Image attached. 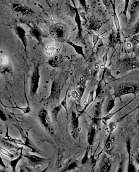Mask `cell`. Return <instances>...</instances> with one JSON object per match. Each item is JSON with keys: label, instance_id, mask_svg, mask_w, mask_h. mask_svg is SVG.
<instances>
[{"label": "cell", "instance_id": "cell-6", "mask_svg": "<svg viewBox=\"0 0 139 172\" xmlns=\"http://www.w3.org/2000/svg\"><path fill=\"white\" fill-rule=\"evenodd\" d=\"M5 137H6V138H4V139H5V140L8 141L10 142L16 144L26 146L25 142H23V141H22L21 139H15V138H12L10 136H9L8 134V127H7V132H6V134H5Z\"/></svg>", "mask_w": 139, "mask_h": 172}, {"label": "cell", "instance_id": "cell-25", "mask_svg": "<svg viewBox=\"0 0 139 172\" xmlns=\"http://www.w3.org/2000/svg\"><path fill=\"white\" fill-rule=\"evenodd\" d=\"M127 46L129 47H130L131 46V43H128V44H127Z\"/></svg>", "mask_w": 139, "mask_h": 172}, {"label": "cell", "instance_id": "cell-12", "mask_svg": "<svg viewBox=\"0 0 139 172\" xmlns=\"http://www.w3.org/2000/svg\"><path fill=\"white\" fill-rule=\"evenodd\" d=\"M2 144H3V147L6 149H11L16 148L14 145L11 144L9 142H7L5 141L1 140V141Z\"/></svg>", "mask_w": 139, "mask_h": 172}, {"label": "cell", "instance_id": "cell-20", "mask_svg": "<svg viewBox=\"0 0 139 172\" xmlns=\"http://www.w3.org/2000/svg\"><path fill=\"white\" fill-rule=\"evenodd\" d=\"M71 95H72V98L75 99H79L80 101L81 99L80 96L77 91L75 90L73 91L71 93Z\"/></svg>", "mask_w": 139, "mask_h": 172}, {"label": "cell", "instance_id": "cell-16", "mask_svg": "<svg viewBox=\"0 0 139 172\" xmlns=\"http://www.w3.org/2000/svg\"><path fill=\"white\" fill-rule=\"evenodd\" d=\"M9 61L8 56L4 55L1 56V64L2 66H5L7 64Z\"/></svg>", "mask_w": 139, "mask_h": 172}, {"label": "cell", "instance_id": "cell-23", "mask_svg": "<svg viewBox=\"0 0 139 172\" xmlns=\"http://www.w3.org/2000/svg\"><path fill=\"white\" fill-rule=\"evenodd\" d=\"M98 40V37L97 35H94V37H93V43H94V45H96L97 43Z\"/></svg>", "mask_w": 139, "mask_h": 172}, {"label": "cell", "instance_id": "cell-18", "mask_svg": "<svg viewBox=\"0 0 139 172\" xmlns=\"http://www.w3.org/2000/svg\"><path fill=\"white\" fill-rule=\"evenodd\" d=\"M115 106V101L114 100H111L109 101L106 106V112L109 113L112 110Z\"/></svg>", "mask_w": 139, "mask_h": 172}, {"label": "cell", "instance_id": "cell-27", "mask_svg": "<svg viewBox=\"0 0 139 172\" xmlns=\"http://www.w3.org/2000/svg\"><path fill=\"white\" fill-rule=\"evenodd\" d=\"M1 172H6L4 171H1Z\"/></svg>", "mask_w": 139, "mask_h": 172}, {"label": "cell", "instance_id": "cell-26", "mask_svg": "<svg viewBox=\"0 0 139 172\" xmlns=\"http://www.w3.org/2000/svg\"><path fill=\"white\" fill-rule=\"evenodd\" d=\"M138 123L139 124V114H138Z\"/></svg>", "mask_w": 139, "mask_h": 172}, {"label": "cell", "instance_id": "cell-7", "mask_svg": "<svg viewBox=\"0 0 139 172\" xmlns=\"http://www.w3.org/2000/svg\"><path fill=\"white\" fill-rule=\"evenodd\" d=\"M57 49L56 46L54 44H49L45 48V52L49 56H52L54 54Z\"/></svg>", "mask_w": 139, "mask_h": 172}, {"label": "cell", "instance_id": "cell-22", "mask_svg": "<svg viewBox=\"0 0 139 172\" xmlns=\"http://www.w3.org/2000/svg\"><path fill=\"white\" fill-rule=\"evenodd\" d=\"M102 60H103V66H104V68H105L106 65V62L107 61V54H106L105 55L103 56L102 58Z\"/></svg>", "mask_w": 139, "mask_h": 172}, {"label": "cell", "instance_id": "cell-17", "mask_svg": "<svg viewBox=\"0 0 139 172\" xmlns=\"http://www.w3.org/2000/svg\"><path fill=\"white\" fill-rule=\"evenodd\" d=\"M60 105H62V107L64 108L65 109L66 111L67 114L68 115V111H67V94H66L65 97H64V99L63 100H62L61 102V103Z\"/></svg>", "mask_w": 139, "mask_h": 172}, {"label": "cell", "instance_id": "cell-4", "mask_svg": "<svg viewBox=\"0 0 139 172\" xmlns=\"http://www.w3.org/2000/svg\"><path fill=\"white\" fill-rule=\"evenodd\" d=\"M80 115H77L74 111L72 112V124L73 129V137H75V134L79 126V118Z\"/></svg>", "mask_w": 139, "mask_h": 172}, {"label": "cell", "instance_id": "cell-13", "mask_svg": "<svg viewBox=\"0 0 139 172\" xmlns=\"http://www.w3.org/2000/svg\"><path fill=\"white\" fill-rule=\"evenodd\" d=\"M22 150H23V148H22V149H21V153H20V155L19 156V157L17 158V159H15L14 160L12 161V162H11V166L12 167L14 170H15V167H16V165H17L18 162H19V160H20V159L22 158Z\"/></svg>", "mask_w": 139, "mask_h": 172}, {"label": "cell", "instance_id": "cell-8", "mask_svg": "<svg viewBox=\"0 0 139 172\" xmlns=\"http://www.w3.org/2000/svg\"><path fill=\"white\" fill-rule=\"evenodd\" d=\"M14 102L15 103V104L16 105V107H8V106H5V105L2 104L3 106H4L6 108H13V109H19V110H21L23 112V114H28V113H30L31 111V107L30 106L28 105L26 107H19L17 104H16V102L14 101Z\"/></svg>", "mask_w": 139, "mask_h": 172}, {"label": "cell", "instance_id": "cell-15", "mask_svg": "<svg viewBox=\"0 0 139 172\" xmlns=\"http://www.w3.org/2000/svg\"><path fill=\"white\" fill-rule=\"evenodd\" d=\"M77 164H76V162H73V163H72V164H70L68 166L66 167L64 169H63V170L61 171L60 172H67L68 171L71 170L77 167Z\"/></svg>", "mask_w": 139, "mask_h": 172}, {"label": "cell", "instance_id": "cell-9", "mask_svg": "<svg viewBox=\"0 0 139 172\" xmlns=\"http://www.w3.org/2000/svg\"><path fill=\"white\" fill-rule=\"evenodd\" d=\"M93 96H94V92H91L90 93V95H89L88 100H87V101L86 102V103L84 104L85 105V107H84V109H83L82 111L80 112V115H82L83 113H84V112L85 111L86 109H87V107H88V106H89V105H90V104L93 102V99H94V97H93Z\"/></svg>", "mask_w": 139, "mask_h": 172}, {"label": "cell", "instance_id": "cell-10", "mask_svg": "<svg viewBox=\"0 0 139 172\" xmlns=\"http://www.w3.org/2000/svg\"><path fill=\"white\" fill-rule=\"evenodd\" d=\"M62 108L63 107H62V105L60 104L59 105L55 107L53 110L52 112L54 118L55 120H56L59 113Z\"/></svg>", "mask_w": 139, "mask_h": 172}, {"label": "cell", "instance_id": "cell-21", "mask_svg": "<svg viewBox=\"0 0 139 172\" xmlns=\"http://www.w3.org/2000/svg\"><path fill=\"white\" fill-rule=\"evenodd\" d=\"M138 3L137 1H134L133 3L131 4V8L132 10H134L137 7H138Z\"/></svg>", "mask_w": 139, "mask_h": 172}, {"label": "cell", "instance_id": "cell-11", "mask_svg": "<svg viewBox=\"0 0 139 172\" xmlns=\"http://www.w3.org/2000/svg\"><path fill=\"white\" fill-rule=\"evenodd\" d=\"M114 23H115V25H116V30H117V32H119V30H120V25H119V20H118L117 14L116 13L115 9H114Z\"/></svg>", "mask_w": 139, "mask_h": 172}, {"label": "cell", "instance_id": "cell-5", "mask_svg": "<svg viewBox=\"0 0 139 172\" xmlns=\"http://www.w3.org/2000/svg\"><path fill=\"white\" fill-rule=\"evenodd\" d=\"M25 157L28 159L29 162L33 165H36V164H41L42 162L45 160V159L35 155H26Z\"/></svg>", "mask_w": 139, "mask_h": 172}, {"label": "cell", "instance_id": "cell-24", "mask_svg": "<svg viewBox=\"0 0 139 172\" xmlns=\"http://www.w3.org/2000/svg\"><path fill=\"white\" fill-rule=\"evenodd\" d=\"M19 172H26L25 171H24V170L23 169H21L20 170V171H19Z\"/></svg>", "mask_w": 139, "mask_h": 172}, {"label": "cell", "instance_id": "cell-3", "mask_svg": "<svg viewBox=\"0 0 139 172\" xmlns=\"http://www.w3.org/2000/svg\"><path fill=\"white\" fill-rule=\"evenodd\" d=\"M101 172H108L110 169L111 162L109 158L104 156L100 165Z\"/></svg>", "mask_w": 139, "mask_h": 172}, {"label": "cell", "instance_id": "cell-14", "mask_svg": "<svg viewBox=\"0 0 139 172\" xmlns=\"http://www.w3.org/2000/svg\"><path fill=\"white\" fill-rule=\"evenodd\" d=\"M95 134V129L93 127L91 128L90 131V132L89 134V138H88V141H89V144H90L92 143L93 141V137H94Z\"/></svg>", "mask_w": 139, "mask_h": 172}, {"label": "cell", "instance_id": "cell-19", "mask_svg": "<svg viewBox=\"0 0 139 172\" xmlns=\"http://www.w3.org/2000/svg\"><path fill=\"white\" fill-rule=\"evenodd\" d=\"M1 151L3 154L5 155H7L11 158L13 157V155L10 152H9L7 149H5L4 147H1Z\"/></svg>", "mask_w": 139, "mask_h": 172}, {"label": "cell", "instance_id": "cell-1", "mask_svg": "<svg viewBox=\"0 0 139 172\" xmlns=\"http://www.w3.org/2000/svg\"><path fill=\"white\" fill-rule=\"evenodd\" d=\"M39 120L47 129L50 130L51 121L49 112L45 109H43L38 113Z\"/></svg>", "mask_w": 139, "mask_h": 172}, {"label": "cell", "instance_id": "cell-2", "mask_svg": "<svg viewBox=\"0 0 139 172\" xmlns=\"http://www.w3.org/2000/svg\"><path fill=\"white\" fill-rule=\"evenodd\" d=\"M136 90L135 86L131 84H123L119 86L117 92V96L128 94L134 93Z\"/></svg>", "mask_w": 139, "mask_h": 172}]
</instances>
